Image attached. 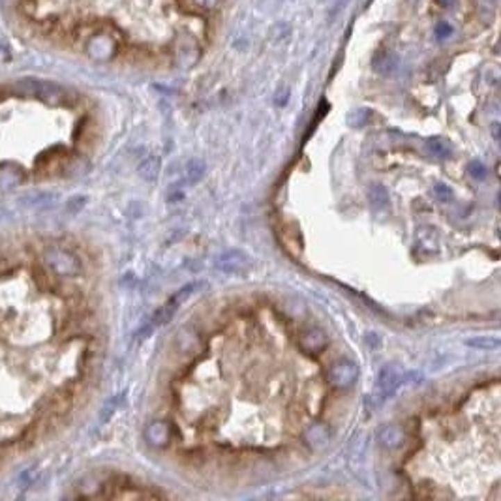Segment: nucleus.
Returning <instances> with one entry per match:
<instances>
[{
    "label": "nucleus",
    "instance_id": "23",
    "mask_svg": "<svg viewBox=\"0 0 501 501\" xmlns=\"http://www.w3.org/2000/svg\"><path fill=\"white\" fill-rule=\"evenodd\" d=\"M436 195H438L441 201H451L452 199V192L445 184H438L436 186Z\"/></svg>",
    "mask_w": 501,
    "mask_h": 501
},
{
    "label": "nucleus",
    "instance_id": "3",
    "mask_svg": "<svg viewBox=\"0 0 501 501\" xmlns=\"http://www.w3.org/2000/svg\"><path fill=\"white\" fill-rule=\"evenodd\" d=\"M404 381H406V374H404V370H402L398 364H388V366H385V368L379 372L374 393L368 396L370 409H377L383 402L395 395L396 388L400 387Z\"/></svg>",
    "mask_w": 501,
    "mask_h": 501
},
{
    "label": "nucleus",
    "instance_id": "20",
    "mask_svg": "<svg viewBox=\"0 0 501 501\" xmlns=\"http://www.w3.org/2000/svg\"><path fill=\"white\" fill-rule=\"evenodd\" d=\"M36 477H38V471H36V468H28V470H25L19 477H17V482L21 484V488H28L31 484L36 482Z\"/></svg>",
    "mask_w": 501,
    "mask_h": 501
},
{
    "label": "nucleus",
    "instance_id": "12",
    "mask_svg": "<svg viewBox=\"0 0 501 501\" xmlns=\"http://www.w3.org/2000/svg\"><path fill=\"white\" fill-rule=\"evenodd\" d=\"M379 439H381V443L385 447H400L404 443V430H402L400 426H385L381 432H379Z\"/></svg>",
    "mask_w": 501,
    "mask_h": 501
},
{
    "label": "nucleus",
    "instance_id": "7",
    "mask_svg": "<svg viewBox=\"0 0 501 501\" xmlns=\"http://www.w3.org/2000/svg\"><path fill=\"white\" fill-rule=\"evenodd\" d=\"M216 269L224 274L245 276L250 270V257L240 250H227L216 259Z\"/></svg>",
    "mask_w": 501,
    "mask_h": 501
},
{
    "label": "nucleus",
    "instance_id": "2",
    "mask_svg": "<svg viewBox=\"0 0 501 501\" xmlns=\"http://www.w3.org/2000/svg\"><path fill=\"white\" fill-rule=\"evenodd\" d=\"M201 286H203V284L195 282V284H188L186 288L179 289V291H176V293L171 297L170 301L165 302V304H163V306L160 308V310H158L154 315H152L151 321H149V323H147V325H145L143 329L138 332V340H145L152 331H154V329H156V327H162V325H165L167 321H171V318L175 315V312L179 310V306H181L182 302L186 301L188 297H192V295L195 293V289H199Z\"/></svg>",
    "mask_w": 501,
    "mask_h": 501
},
{
    "label": "nucleus",
    "instance_id": "21",
    "mask_svg": "<svg viewBox=\"0 0 501 501\" xmlns=\"http://www.w3.org/2000/svg\"><path fill=\"white\" fill-rule=\"evenodd\" d=\"M190 182H197L203 175V163L199 160H194V162L188 163V171H186Z\"/></svg>",
    "mask_w": 501,
    "mask_h": 501
},
{
    "label": "nucleus",
    "instance_id": "24",
    "mask_svg": "<svg viewBox=\"0 0 501 501\" xmlns=\"http://www.w3.org/2000/svg\"><path fill=\"white\" fill-rule=\"evenodd\" d=\"M470 171H471V175L477 176V179H482V176L486 175V170H484V167H482V165L479 162L471 163Z\"/></svg>",
    "mask_w": 501,
    "mask_h": 501
},
{
    "label": "nucleus",
    "instance_id": "5",
    "mask_svg": "<svg viewBox=\"0 0 501 501\" xmlns=\"http://www.w3.org/2000/svg\"><path fill=\"white\" fill-rule=\"evenodd\" d=\"M87 55L95 60H109L117 53V42L106 31H95L85 44Z\"/></svg>",
    "mask_w": 501,
    "mask_h": 501
},
{
    "label": "nucleus",
    "instance_id": "17",
    "mask_svg": "<svg viewBox=\"0 0 501 501\" xmlns=\"http://www.w3.org/2000/svg\"><path fill=\"white\" fill-rule=\"evenodd\" d=\"M471 347H479V350H498L500 347V340L492 338V336H479V338H471L466 342Z\"/></svg>",
    "mask_w": 501,
    "mask_h": 501
},
{
    "label": "nucleus",
    "instance_id": "25",
    "mask_svg": "<svg viewBox=\"0 0 501 501\" xmlns=\"http://www.w3.org/2000/svg\"><path fill=\"white\" fill-rule=\"evenodd\" d=\"M10 57H12V55H10V49H8L6 45L0 44V63H8Z\"/></svg>",
    "mask_w": 501,
    "mask_h": 501
},
{
    "label": "nucleus",
    "instance_id": "26",
    "mask_svg": "<svg viewBox=\"0 0 501 501\" xmlns=\"http://www.w3.org/2000/svg\"><path fill=\"white\" fill-rule=\"evenodd\" d=\"M195 2H197V4L203 8H213V6H216V2H218V0H195Z\"/></svg>",
    "mask_w": 501,
    "mask_h": 501
},
{
    "label": "nucleus",
    "instance_id": "15",
    "mask_svg": "<svg viewBox=\"0 0 501 501\" xmlns=\"http://www.w3.org/2000/svg\"><path fill=\"white\" fill-rule=\"evenodd\" d=\"M428 149H430L434 156L438 158H449L452 152L451 147H449V143H447L445 139H430V141H428Z\"/></svg>",
    "mask_w": 501,
    "mask_h": 501
},
{
    "label": "nucleus",
    "instance_id": "6",
    "mask_svg": "<svg viewBox=\"0 0 501 501\" xmlns=\"http://www.w3.org/2000/svg\"><path fill=\"white\" fill-rule=\"evenodd\" d=\"M359 366L351 359H340L327 372V381L334 388H350L357 381Z\"/></svg>",
    "mask_w": 501,
    "mask_h": 501
},
{
    "label": "nucleus",
    "instance_id": "10",
    "mask_svg": "<svg viewBox=\"0 0 501 501\" xmlns=\"http://www.w3.org/2000/svg\"><path fill=\"white\" fill-rule=\"evenodd\" d=\"M304 439H306V443L310 449L320 451V449H323V447L331 441V430H329L325 425H313L306 430Z\"/></svg>",
    "mask_w": 501,
    "mask_h": 501
},
{
    "label": "nucleus",
    "instance_id": "19",
    "mask_svg": "<svg viewBox=\"0 0 501 501\" xmlns=\"http://www.w3.org/2000/svg\"><path fill=\"white\" fill-rule=\"evenodd\" d=\"M17 8L19 12L26 17H34L38 13V0H19L17 2Z\"/></svg>",
    "mask_w": 501,
    "mask_h": 501
},
{
    "label": "nucleus",
    "instance_id": "22",
    "mask_svg": "<svg viewBox=\"0 0 501 501\" xmlns=\"http://www.w3.org/2000/svg\"><path fill=\"white\" fill-rule=\"evenodd\" d=\"M436 36H438V40L449 38V36H452V26L447 21H441L436 28Z\"/></svg>",
    "mask_w": 501,
    "mask_h": 501
},
{
    "label": "nucleus",
    "instance_id": "11",
    "mask_svg": "<svg viewBox=\"0 0 501 501\" xmlns=\"http://www.w3.org/2000/svg\"><path fill=\"white\" fill-rule=\"evenodd\" d=\"M372 66H374L377 74L391 76V74H395V69L398 68V57H396L393 51H379L376 57H374Z\"/></svg>",
    "mask_w": 501,
    "mask_h": 501
},
{
    "label": "nucleus",
    "instance_id": "18",
    "mask_svg": "<svg viewBox=\"0 0 501 501\" xmlns=\"http://www.w3.org/2000/svg\"><path fill=\"white\" fill-rule=\"evenodd\" d=\"M368 117H370V111L368 109H357V111H353V113L347 117V122L351 126H355V128H361L368 122Z\"/></svg>",
    "mask_w": 501,
    "mask_h": 501
},
{
    "label": "nucleus",
    "instance_id": "8",
    "mask_svg": "<svg viewBox=\"0 0 501 501\" xmlns=\"http://www.w3.org/2000/svg\"><path fill=\"white\" fill-rule=\"evenodd\" d=\"M173 428L165 420H152L151 425L145 428V439L152 447H165L171 441Z\"/></svg>",
    "mask_w": 501,
    "mask_h": 501
},
{
    "label": "nucleus",
    "instance_id": "9",
    "mask_svg": "<svg viewBox=\"0 0 501 501\" xmlns=\"http://www.w3.org/2000/svg\"><path fill=\"white\" fill-rule=\"evenodd\" d=\"M329 344V338H327V334L321 329L318 327H312V329H308L304 334L301 336V347L308 353H320L323 351Z\"/></svg>",
    "mask_w": 501,
    "mask_h": 501
},
{
    "label": "nucleus",
    "instance_id": "13",
    "mask_svg": "<svg viewBox=\"0 0 501 501\" xmlns=\"http://www.w3.org/2000/svg\"><path fill=\"white\" fill-rule=\"evenodd\" d=\"M368 197L372 207H374V211H377V213H381V211H385V208L388 207L387 190L379 186V184H372V186H370Z\"/></svg>",
    "mask_w": 501,
    "mask_h": 501
},
{
    "label": "nucleus",
    "instance_id": "4",
    "mask_svg": "<svg viewBox=\"0 0 501 501\" xmlns=\"http://www.w3.org/2000/svg\"><path fill=\"white\" fill-rule=\"evenodd\" d=\"M44 261L58 276H79L83 270L79 257L66 248H58V246L45 250Z\"/></svg>",
    "mask_w": 501,
    "mask_h": 501
},
{
    "label": "nucleus",
    "instance_id": "14",
    "mask_svg": "<svg viewBox=\"0 0 501 501\" xmlns=\"http://www.w3.org/2000/svg\"><path fill=\"white\" fill-rule=\"evenodd\" d=\"M23 181L19 170H13V167H0V186L2 188H10L15 186Z\"/></svg>",
    "mask_w": 501,
    "mask_h": 501
},
{
    "label": "nucleus",
    "instance_id": "16",
    "mask_svg": "<svg viewBox=\"0 0 501 501\" xmlns=\"http://www.w3.org/2000/svg\"><path fill=\"white\" fill-rule=\"evenodd\" d=\"M139 173L147 181H154L158 176V160L156 158H147L141 165H139Z\"/></svg>",
    "mask_w": 501,
    "mask_h": 501
},
{
    "label": "nucleus",
    "instance_id": "1",
    "mask_svg": "<svg viewBox=\"0 0 501 501\" xmlns=\"http://www.w3.org/2000/svg\"><path fill=\"white\" fill-rule=\"evenodd\" d=\"M12 92L23 96V98H36V100L49 107L60 106L66 100L64 88H60L55 83L38 81V79H21V81L13 83Z\"/></svg>",
    "mask_w": 501,
    "mask_h": 501
}]
</instances>
